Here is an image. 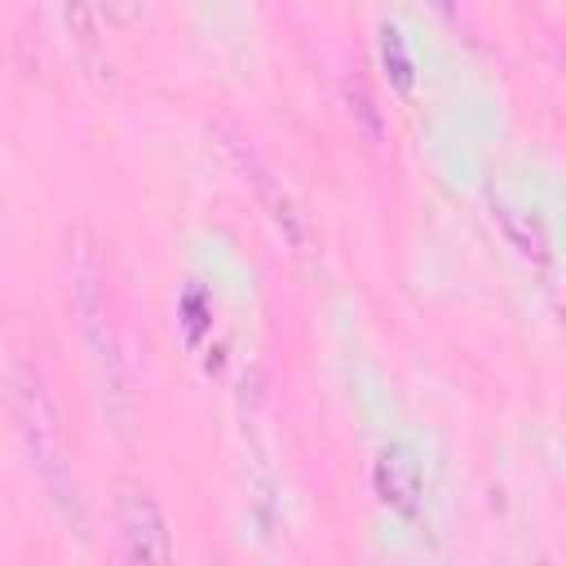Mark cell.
Returning a JSON list of instances; mask_svg holds the SVG:
<instances>
[{
    "label": "cell",
    "instance_id": "5",
    "mask_svg": "<svg viewBox=\"0 0 566 566\" xmlns=\"http://www.w3.org/2000/svg\"><path fill=\"white\" fill-rule=\"evenodd\" d=\"M491 217L500 221L504 239H509L522 256H531V261H548V234H544V226H539L531 212L509 208V203H495V208H491Z\"/></svg>",
    "mask_w": 566,
    "mask_h": 566
},
{
    "label": "cell",
    "instance_id": "7",
    "mask_svg": "<svg viewBox=\"0 0 566 566\" xmlns=\"http://www.w3.org/2000/svg\"><path fill=\"white\" fill-rule=\"evenodd\" d=\"M433 4H438V9H451V0H433Z\"/></svg>",
    "mask_w": 566,
    "mask_h": 566
},
{
    "label": "cell",
    "instance_id": "3",
    "mask_svg": "<svg viewBox=\"0 0 566 566\" xmlns=\"http://www.w3.org/2000/svg\"><path fill=\"white\" fill-rule=\"evenodd\" d=\"M119 535H124V557L128 562H168L172 557L159 504L146 491H124V500H119Z\"/></svg>",
    "mask_w": 566,
    "mask_h": 566
},
{
    "label": "cell",
    "instance_id": "2",
    "mask_svg": "<svg viewBox=\"0 0 566 566\" xmlns=\"http://www.w3.org/2000/svg\"><path fill=\"white\" fill-rule=\"evenodd\" d=\"M230 150H234V164H239V172H243V181L256 190V199H261V208H265V217L274 221V230L283 234V243H292V248H305V217H301V208H296V199L283 190V181L252 155V150H243L239 142H230Z\"/></svg>",
    "mask_w": 566,
    "mask_h": 566
},
{
    "label": "cell",
    "instance_id": "6",
    "mask_svg": "<svg viewBox=\"0 0 566 566\" xmlns=\"http://www.w3.org/2000/svg\"><path fill=\"white\" fill-rule=\"evenodd\" d=\"M380 57H385V66H389V80L407 93V88H411V57H407V44H402L398 27H385V31H380Z\"/></svg>",
    "mask_w": 566,
    "mask_h": 566
},
{
    "label": "cell",
    "instance_id": "4",
    "mask_svg": "<svg viewBox=\"0 0 566 566\" xmlns=\"http://www.w3.org/2000/svg\"><path fill=\"white\" fill-rule=\"evenodd\" d=\"M371 478H376L380 500H385L394 513L416 517L420 495H424V478H420V464L411 460V451H402V447L380 451V460H376V473H371Z\"/></svg>",
    "mask_w": 566,
    "mask_h": 566
},
{
    "label": "cell",
    "instance_id": "1",
    "mask_svg": "<svg viewBox=\"0 0 566 566\" xmlns=\"http://www.w3.org/2000/svg\"><path fill=\"white\" fill-rule=\"evenodd\" d=\"M9 385H13V407H18L22 438H27V451H31V464H35V473H40V482H44L49 495L66 509V517H71V513L80 517L75 482H71V460H66L62 429H57V416H53V407H49L44 385H40L27 367H13Z\"/></svg>",
    "mask_w": 566,
    "mask_h": 566
}]
</instances>
